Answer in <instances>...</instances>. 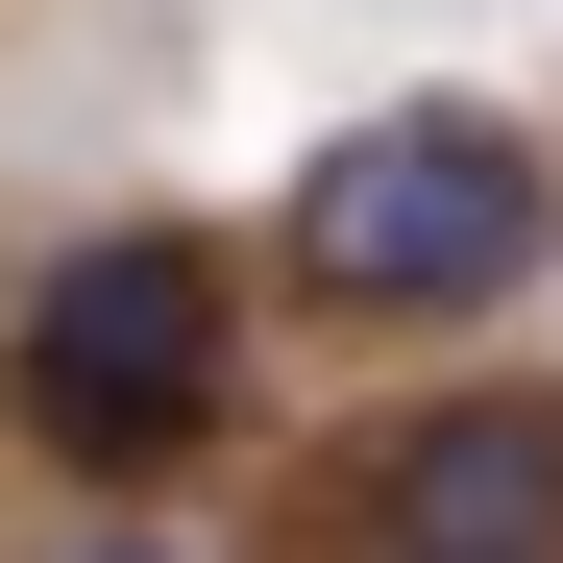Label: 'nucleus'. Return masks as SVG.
Returning a JSON list of instances; mask_svg holds the SVG:
<instances>
[{"instance_id":"2","label":"nucleus","mask_w":563,"mask_h":563,"mask_svg":"<svg viewBox=\"0 0 563 563\" xmlns=\"http://www.w3.org/2000/svg\"><path fill=\"white\" fill-rule=\"evenodd\" d=\"M245 245H269L295 367L539 343V295H563V123L490 99V74H393V99H343V123L245 197Z\"/></svg>"},{"instance_id":"1","label":"nucleus","mask_w":563,"mask_h":563,"mask_svg":"<svg viewBox=\"0 0 563 563\" xmlns=\"http://www.w3.org/2000/svg\"><path fill=\"white\" fill-rule=\"evenodd\" d=\"M295 441V319L221 197H74L0 245V490L25 515H221Z\"/></svg>"},{"instance_id":"5","label":"nucleus","mask_w":563,"mask_h":563,"mask_svg":"<svg viewBox=\"0 0 563 563\" xmlns=\"http://www.w3.org/2000/svg\"><path fill=\"white\" fill-rule=\"evenodd\" d=\"M245 563H343V539H245Z\"/></svg>"},{"instance_id":"4","label":"nucleus","mask_w":563,"mask_h":563,"mask_svg":"<svg viewBox=\"0 0 563 563\" xmlns=\"http://www.w3.org/2000/svg\"><path fill=\"white\" fill-rule=\"evenodd\" d=\"M25 563H245L221 515H25Z\"/></svg>"},{"instance_id":"3","label":"nucleus","mask_w":563,"mask_h":563,"mask_svg":"<svg viewBox=\"0 0 563 563\" xmlns=\"http://www.w3.org/2000/svg\"><path fill=\"white\" fill-rule=\"evenodd\" d=\"M245 539H343V563H563V343L367 367V417H295V441L245 465Z\"/></svg>"}]
</instances>
